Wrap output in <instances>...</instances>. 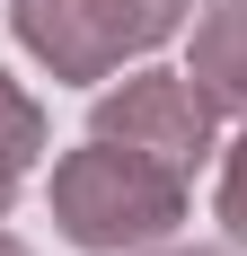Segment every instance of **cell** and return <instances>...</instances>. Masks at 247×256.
<instances>
[{"label": "cell", "instance_id": "cell-1", "mask_svg": "<svg viewBox=\"0 0 247 256\" xmlns=\"http://www.w3.org/2000/svg\"><path fill=\"white\" fill-rule=\"evenodd\" d=\"M53 212L80 248H142V238H168V221L186 212V177L159 168L132 142H88V150L62 159L53 177Z\"/></svg>", "mask_w": 247, "mask_h": 256}, {"label": "cell", "instance_id": "cell-2", "mask_svg": "<svg viewBox=\"0 0 247 256\" xmlns=\"http://www.w3.org/2000/svg\"><path fill=\"white\" fill-rule=\"evenodd\" d=\"M176 9H186V0H18V36L44 53L53 71L98 80L106 62L159 44L176 26Z\"/></svg>", "mask_w": 247, "mask_h": 256}, {"label": "cell", "instance_id": "cell-3", "mask_svg": "<svg viewBox=\"0 0 247 256\" xmlns=\"http://www.w3.org/2000/svg\"><path fill=\"white\" fill-rule=\"evenodd\" d=\"M98 132L106 142H132V150H150L159 168H194L203 142H212V98H203L194 80H124V98L98 106Z\"/></svg>", "mask_w": 247, "mask_h": 256}, {"label": "cell", "instance_id": "cell-4", "mask_svg": "<svg viewBox=\"0 0 247 256\" xmlns=\"http://www.w3.org/2000/svg\"><path fill=\"white\" fill-rule=\"evenodd\" d=\"M194 80H203V98L247 106V0H212V18L194 36Z\"/></svg>", "mask_w": 247, "mask_h": 256}, {"label": "cell", "instance_id": "cell-5", "mask_svg": "<svg viewBox=\"0 0 247 256\" xmlns=\"http://www.w3.org/2000/svg\"><path fill=\"white\" fill-rule=\"evenodd\" d=\"M26 159H36V106L0 80V204L18 194V177H26Z\"/></svg>", "mask_w": 247, "mask_h": 256}, {"label": "cell", "instance_id": "cell-6", "mask_svg": "<svg viewBox=\"0 0 247 256\" xmlns=\"http://www.w3.org/2000/svg\"><path fill=\"white\" fill-rule=\"evenodd\" d=\"M221 221H230V238H247V142L230 150V168H221Z\"/></svg>", "mask_w": 247, "mask_h": 256}, {"label": "cell", "instance_id": "cell-7", "mask_svg": "<svg viewBox=\"0 0 247 256\" xmlns=\"http://www.w3.org/2000/svg\"><path fill=\"white\" fill-rule=\"evenodd\" d=\"M0 256H18V248H0Z\"/></svg>", "mask_w": 247, "mask_h": 256}]
</instances>
